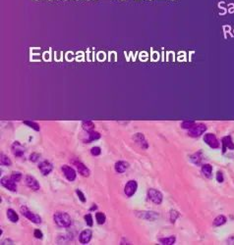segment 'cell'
<instances>
[{
	"label": "cell",
	"mask_w": 234,
	"mask_h": 245,
	"mask_svg": "<svg viewBox=\"0 0 234 245\" xmlns=\"http://www.w3.org/2000/svg\"><path fill=\"white\" fill-rule=\"evenodd\" d=\"M138 188V184L136 180H129V182L126 184L125 187H124V192L128 197H131L135 194Z\"/></svg>",
	"instance_id": "obj_9"
},
{
	"label": "cell",
	"mask_w": 234,
	"mask_h": 245,
	"mask_svg": "<svg viewBox=\"0 0 234 245\" xmlns=\"http://www.w3.org/2000/svg\"><path fill=\"white\" fill-rule=\"evenodd\" d=\"M96 205L95 204H93V206H91V209H89V211H95V210H96Z\"/></svg>",
	"instance_id": "obj_40"
},
{
	"label": "cell",
	"mask_w": 234,
	"mask_h": 245,
	"mask_svg": "<svg viewBox=\"0 0 234 245\" xmlns=\"http://www.w3.org/2000/svg\"><path fill=\"white\" fill-rule=\"evenodd\" d=\"M84 219H85V222H86L87 226H89V228H91V226H93V217H91V214L86 215V216L84 217Z\"/></svg>",
	"instance_id": "obj_30"
},
{
	"label": "cell",
	"mask_w": 234,
	"mask_h": 245,
	"mask_svg": "<svg viewBox=\"0 0 234 245\" xmlns=\"http://www.w3.org/2000/svg\"><path fill=\"white\" fill-rule=\"evenodd\" d=\"M61 170L63 172L65 178H67L69 182H74L76 180L77 174H76V171L72 168V167L68 166V165H64V166H62Z\"/></svg>",
	"instance_id": "obj_7"
},
{
	"label": "cell",
	"mask_w": 234,
	"mask_h": 245,
	"mask_svg": "<svg viewBox=\"0 0 234 245\" xmlns=\"http://www.w3.org/2000/svg\"><path fill=\"white\" fill-rule=\"evenodd\" d=\"M1 184L5 187L6 189L12 191V192H16L17 191V184H16V182L13 180L11 177H4L1 178Z\"/></svg>",
	"instance_id": "obj_6"
},
{
	"label": "cell",
	"mask_w": 234,
	"mask_h": 245,
	"mask_svg": "<svg viewBox=\"0 0 234 245\" xmlns=\"http://www.w3.org/2000/svg\"><path fill=\"white\" fill-rule=\"evenodd\" d=\"M50 52H51V49L49 50V53H46V52H44V53H43V55H46V56H50V55H49V54H50ZM43 60H44V61H45V60L48 61V59L45 58V56H43Z\"/></svg>",
	"instance_id": "obj_39"
},
{
	"label": "cell",
	"mask_w": 234,
	"mask_h": 245,
	"mask_svg": "<svg viewBox=\"0 0 234 245\" xmlns=\"http://www.w3.org/2000/svg\"><path fill=\"white\" fill-rule=\"evenodd\" d=\"M95 220L98 222V225H103L105 223V220H106V217L105 215L103 214L102 212H98L95 214Z\"/></svg>",
	"instance_id": "obj_24"
},
{
	"label": "cell",
	"mask_w": 234,
	"mask_h": 245,
	"mask_svg": "<svg viewBox=\"0 0 234 245\" xmlns=\"http://www.w3.org/2000/svg\"><path fill=\"white\" fill-rule=\"evenodd\" d=\"M53 220L55 224H56V226H59V228H70L71 224H72L71 217L69 216V214L65 212H56L53 216Z\"/></svg>",
	"instance_id": "obj_1"
},
{
	"label": "cell",
	"mask_w": 234,
	"mask_h": 245,
	"mask_svg": "<svg viewBox=\"0 0 234 245\" xmlns=\"http://www.w3.org/2000/svg\"><path fill=\"white\" fill-rule=\"evenodd\" d=\"M89 137L85 142H91V141L98 140V139L100 138V134H98V132H95V130H91V132H88Z\"/></svg>",
	"instance_id": "obj_20"
},
{
	"label": "cell",
	"mask_w": 234,
	"mask_h": 245,
	"mask_svg": "<svg viewBox=\"0 0 234 245\" xmlns=\"http://www.w3.org/2000/svg\"><path fill=\"white\" fill-rule=\"evenodd\" d=\"M148 196L150 198V200L155 204H161L162 199H163V196H162V193L160 191L157 190L155 188H150L148 191Z\"/></svg>",
	"instance_id": "obj_4"
},
{
	"label": "cell",
	"mask_w": 234,
	"mask_h": 245,
	"mask_svg": "<svg viewBox=\"0 0 234 245\" xmlns=\"http://www.w3.org/2000/svg\"><path fill=\"white\" fill-rule=\"evenodd\" d=\"M25 184H26V185L29 188H31L32 190H34V191H38V190H40V182H38L34 177H32V176H26Z\"/></svg>",
	"instance_id": "obj_10"
},
{
	"label": "cell",
	"mask_w": 234,
	"mask_h": 245,
	"mask_svg": "<svg viewBox=\"0 0 234 245\" xmlns=\"http://www.w3.org/2000/svg\"><path fill=\"white\" fill-rule=\"evenodd\" d=\"M202 159H203V156H202V152H201V151H200V152L195 153V154H193L191 156V161L193 162V163H195L197 165L201 164Z\"/></svg>",
	"instance_id": "obj_23"
},
{
	"label": "cell",
	"mask_w": 234,
	"mask_h": 245,
	"mask_svg": "<svg viewBox=\"0 0 234 245\" xmlns=\"http://www.w3.org/2000/svg\"><path fill=\"white\" fill-rule=\"evenodd\" d=\"M91 237H93V232L91 230H85L80 233L79 235V241L82 244H88L91 241Z\"/></svg>",
	"instance_id": "obj_13"
},
{
	"label": "cell",
	"mask_w": 234,
	"mask_h": 245,
	"mask_svg": "<svg viewBox=\"0 0 234 245\" xmlns=\"http://www.w3.org/2000/svg\"><path fill=\"white\" fill-rule=\"evenodd\" d=\"M178 217H179L178 212L175 211V210H171V211H170V222H171V223H174Z\"/></svg>",
	"instance_id": "obj_33"
},
{
	"label": "cell",
	"mask_w": 234,
	"mask_h": 245,
	"mask_svg": "<svg viewBox=\"0 0 234 245\" xmlns=\"http://www.w3.org/2000/svg\"><path fill=\"white\" fill-rule=\"evenodd\" d=\"M128 168H129V163H127L126 161H118L115 164V171L118 174L125 173Z\"/></svg>",
	"instance_id": "obj_16"
},
{
	"label": "cell",
	"mask_w": 234,
	"mask_h": 245,
	"mask_svg": "<svg viewBox=\"0 0 234 245\" xmlns=\"http://www.w3.org/2000/svg\"><path fill=\"white\" fill-rule=\"evenodd\" d=\"M202 173H203V175L208 178L212 177V165H210V164L203 165V166H202Z\"/></svg>",
	"instance_id": "obj_18"
},
{
	"label": "cell",
	"mask_w": 234,
	"mask_h": 245,
	"mask_svg": "<svg viewBox=\"0 0 234 245\" xmlns=\"http://www.w3.org/2000/svg\"><path fill=\"white\" fill-rule=\"evenodd\" d=\"M21 212H22V214L24 215L28 220H30L32 223L36 224V225H40V224L41 223V218H40V215L32 213L31 211H30L29 208H27L26 206L21 207Z\"/></svg>",
	"instance_id": "obj_2"
},
{
	"label": "cell",
	"mask_w": 234,
	"mask_h": 245,
	"mask_svg": "<svg viewBox=\"0 0 234 245\" xmlns=\"http://www.w3.org/2000/svg\"><path fill=\"white\" fill-rule=\"evenodd\" d=\"M204 141H205L210 148H212V149H217L220 146L219 141L217 140V136L213 134H206L205 136H204Z\"/></svg>",
	"instance_id": "obj_5"
},
{
	"label": "cell",
	"mask_w": 234,
	"mask_h": 245,
	"mask_svg": "<svg viewBox=\"0 0 234 245\" xmlns=\"http://www.w3.org/2000/svg\"><path fill=\"white\" fill-rule=\"evenodd\" d=\"M24 124H25V125H28L30 128H32V129L34 130H36V132H40V126H38L36 123L29 122V121H25Z\"/></svg>",
	"instance_id": "obj_28"
},
{
	"label": "cell",
	"mask_w": 234,
	"mask_h": 245,
	"mask_svg": "<svg viewBox=\"0 0 234 245\" xmlns=\"http://www.w3.org/2000/svg\"><path fill=\"white\" fill-rule=\"evenodd\" d=\"M194 125H195L194 122H192V121H189V122H184V123H182V125H181V128H182V129H184V130H190Z\"/></svg>",
	"instance_id": "obj_32"
},
{
	"label": "cell",
	"mask_w": 234,
	"mask_h": 245,
	"mask_svg": "<svg viewBox=\"0 0 234 245\" xmlns=\"http://www.w3.org/2000/svg\"><path fill=\"white\" fill-rule=\"evenodd\" d=\"M64 1H67V0H64Z\"/></svg>",
	"instance_id": "obj_41"
},
{
	"label": "cell",
	"mask_w": 234,
	"mask_h": 245,
	"mask_svg": "<svg viewBox=\"0 0 234 245\" xmlns=\"http://www.w3.org/2000/svg\"><path fill=\"white\" fill-rule=\"evenodd\" d=\"M226 221H227L226 217H224V216H222V215H220V216H217V218L213 220L212 225H213V226H220L224 225V224L226 223Z\"/></svg>",
	"instance_id": "obj_21"
},
{
	"label": "cell",
	"mask_w": 234,
	"mask_h": 245,
	"mask_svg": "<svg viewBox=\"0 0 234 245\" xmlns=\"http://www.w3.org/2000/svg\"><path fill=\"white\" fill-rule=\"evenodd\" d=\"M12 153L15 155L16 157H22L25 153V149H24V147L20 144V142L15 141L12 145Z\"/></svg>",
	"instance_id": "obj_15"
},
{
	"label": "cell",
	"mask_w": 234,
	"mask_h": 245,
	"mask_svg": "<svg viewBox=\"0 0 234 245\" xmlns=\"http://www.w3.org/2000/svg\"><path fill=\"white\" fill-rule=\"evenodd\" d=\"M0 162H1L2 166H11V164H12L10 158L5 154H1V160H0Z\"/></svg>",
	"instance_id": "obj_27"
},
{
	"label": "cell",
	"mask_w": 234,
	"mask_h": 245,
	"mask_svg": "<svg viewBox=\"0 0 234 245\" xmlns=\"http://www.w3.org/2000/svg\"><path fill=\"white\" fill-rule=\"evenodd\" d=\"M76 193H77L78 197H79V199H80V201H81V202H83V203L86 202L87 199H86V197H85V194L83 193V192L80 190V189H77V190H76Z\"/></svg>",
	"instance_id": "obj_34"
},
{
	"label": "cell",
	"mask_w": 234,
	"mask_h": 245,
	"mask_svg": "<svg viewBox=\"0 0 234 245\" xmlns=\"http://www.w3.org/2000/svg\"><path fill=\"white\" fill-rule=\"evenodd\" d=\"M222 153H225L226 149H234V143L232 141V138L230 136H225L222 138Z\"/></svg>",
	"instance_id": "obj_14"
},
{
	"label": "cell",
	"mask_w": 234,
	"mask_h": 245,
	"mask_svg": "<svg viewBox=\"0 0 234 245\" xmlns=\"http://www.w3.org/2000/svg\"><path fill=\"white\" fill-rule=\"evenodd\" d=\"M206 130V125H204V124H198V125H196V124H195L191 129L189 130L188 134L191 137H199V136H201Z\"/></svg>",
	"instance_id": "obj_3"
},
{
	"label": "cell",
	"mask_w": 234,
	"mask_h": 245,
	"mask_svg": "<svg viewBox=\"0 0 234 245\" xmlns=\"http://www.w3.org/2000/svg\"><path fill=\"white\" fill-rule=\"evenodd\" d=\"M133 139H134L135 142H136L142 149H148L149 148V143H148V141H147V139L145 138L143 134L138 132V134H136L133 136Z\"/></svg>",
	"instance_id": "obj_11"
},
{
	"label": "cell",
	"mask_w": 234,
	"mask_h": 245,
	"mask_svg": "<svg viewBox=\"0 0 234 245\" xmlns=\"http://www.w3.org/2000/svg\"><path fill=\"white\" fill-rule=\"evenodd\" d=\"M36 1H38V0H36Z\"/></svg>",
	"instance_id": "obj_43"
},
{
	"label": "cell",
	"mask_w": 234,
	"mask_h": 245,
	"mask_svg": "<svg viewBox=\"0 0 234 245\" xmlns=\"http://www.w3.org/2000/svg\"><path fill=\"white\" fill-rule=\"evenodd\" d=\"M30 161L33 162V163H36V162H38V160L40 159V154H38V153H32L31 155H30Z\"/></svg>",
	"instance_id": "obj_35"
},
{
	"label": "cell",
	"mask_w": 234,
	"mask_h": 245,
	"mask_svg": "<svg viewBox=\"0 0 234 245\" xmlns=\"http://www.w3.org/2000/svg\"><path fill=\"white\" fill-rule=\"evenodd\" d=\"M82 128L86 132H91V130H93V129H95V125H93V123L86 121V122L82 123Z\"/></svg>",
	"instance_id": "obj_25"
},
{
	"label": "cell",
	"mask_w": 234,
	"mask_h": 245,
	"mask_svg": "<svg viewBox=\"0 0 234 245\" xmlns=\"http://www.w3.org/2000/svg\"><path fill=\"white\" fill-rule=\"evenodd\" d=\"M76 1H78V0H76Z\"/></svg>",
	"instance_id": "obj_42"
},
{
	"label": "cell",
	"mask_w": 234,
	"mask_h": 245,
	"mask_svg": "<svg viewBox=\"0 0 234 245\" xmlns=\"http://www.w3.org/2000/svg\"><path fill=\"white\" fill-rule=\"evenodd\" d=\"M10 177L13 180H15L16 182H18L22 180V174L19 173V172H13L12 175H11Z\"/></svg>",
	"instance_id": "obj_29"
},
{
	"label": "cell",
	"mask_w": 234,
	"mask_h": 245,
	"mask_svg": "<svg viewBox=\"0 0 234 245\" xmlns=\"http://www.w3.org/2000/svg\"><path fill=\"white\" fill-rule=\"evenodd\" d=\"M217 7H219V10H221V12L219 13V16H223L225 15L227 12V8H226V3L224 1H219V4H217Z\"/></svg>",
	"instance_id": "obj_26"
},
{
	"label": "cell",
	"mask_w": 234,
	"mask_h": 245,
	"mask_svg": "<svg viewBox=\"0 0 234 245\" xmlns=\"http://www.w3.org/2000/svg\"><path fill=\"white\" fill-rule=\"evenodd\" d=\"M217 180L219 182H222L224 180V178H223V174H222L221 171H219L217 173Z\"/></svg>",
	"instance_id": "obj_36"
},
{
	"label": "cell",
	"mask_w": 234,
	"mask_h": 245,
	"mask_svg": "<svg viewBox=\"0 0 234 245\" xmlns=\"http://www.w3.org/2000/svg\"><path fill=\"white\" fill-rule=\"evenodd\" d=\"M227 7H228V9H227V12L230 13V14H233L234 13V3L227 4Z\"/></svg>",
	"instance_id": "obj_38"
},
{
	"label": "cell",
	"mask_w": 234,
	"mask_h": 245,
	"mask_svg": "<svg viewBox=\"0 0 234 245\" xmlns=\"http://www.w3.org/2000/svg\"><path fill=\"white\" fill-rule=\"evenodd\" d=\"M72 163L74 164V166L77 168V171H78V173H79L80 175L83 176V177H85V178H88L89 177V170L87 168V166H85V165L82 163L81 161H79V160H73Z\"/></svg>",
	"instance_id": "obj_8"
},
{
	"label": "cell",
	"mask_w": 234,
	"mask_h": 245,
	"mask_svg": "<svg viewBox=\"0 0 234 245\" xmlns=\"http://www.w3.org/2000/svg\"><path fill=\"white\" fill-rule=\"evenodd\" d=\"M100 153H102V149H100V147H98V146H95V147L91 149V154L93 156H98V155H100Z\"/></svg>",
	"instance_id": "obj_31"
},
{
	"label": "cell",
	"mask_w": 234,
	"mask_h": 245,
	"mask_svg": "<svg viewBox=\"0 0 234 245\" xmlns=\"http://www.w3.org/2000/svg\"><path fill=\"white\" fill-rule=\"evenodd\" d=\"M7 218H8V220H10L12 223H17L19 221V216L13 209L7 210Z\"/></svg>",
	"instance_id": "obj_19"
},
{
	"label": "cell",
	"mask_w": 234,
	"mask_h": 245,
	"mask_svg": "<svg viewBox=\"0 0 234 245\" xmlns=\"http://www.w3.org/2000/svg\"><path fill=\"white\" fill-rule=\"evenodd\" d=\"M38 169H40V171L41 172L42 175L47 176L51 173L52 170H53V165L50 163V162L45 160V161H42L38 164Z\"/></svg>",
	"instance_id": "obj_12"
},
{
	"label": "cell",
	"mask_w": 234,
	"mask_h": 245,
	"mask_svg": "<svg viewBox=\"0 0 234 245\" xmlns=\"http://www.w3.org/2000/svg\"><path fill=\"white\" fill-rule=\"evenodd\" d=\"M158 242L162 245H172L175 242V237L169 236V237H165V238H160L158 240Z\"/></svg>",
	"instance_id": "obj_22"
},
{
	"label": "cell",
	"mask_w": 234,
	"mask_h": 245,
	"mask_svg": "<svg viewBox=\"0 0 234 245\" xmlns=\"http://www.w3.org/2000/svg\"><path fill=\"white\" fill-rule=\"evenodd\" d=\"M34 237H36V238L41 239V238H42V235H43V234H42V232H41L40 230H34Z\"/></svg>",
	"instance_id": "obj_37"
},
{
	"label": "cell",
	"mask_w": 234,
	"mask_h": 245,
	"mask_svg": "<svg viewBox=\"0 0 234 245\" xmlns=\"http://www.w3.org/2000/svg\"><path fill=\"white\" fill-rule=\"evenodd\" d=\"M140 218L144 219V220H149V221H155V219L158 218V214L157 213H153L151 211L149 212H142L141 214L139 215Z\"/></svg>",
	"instance_id": "obj_17"
}]
</instances>
